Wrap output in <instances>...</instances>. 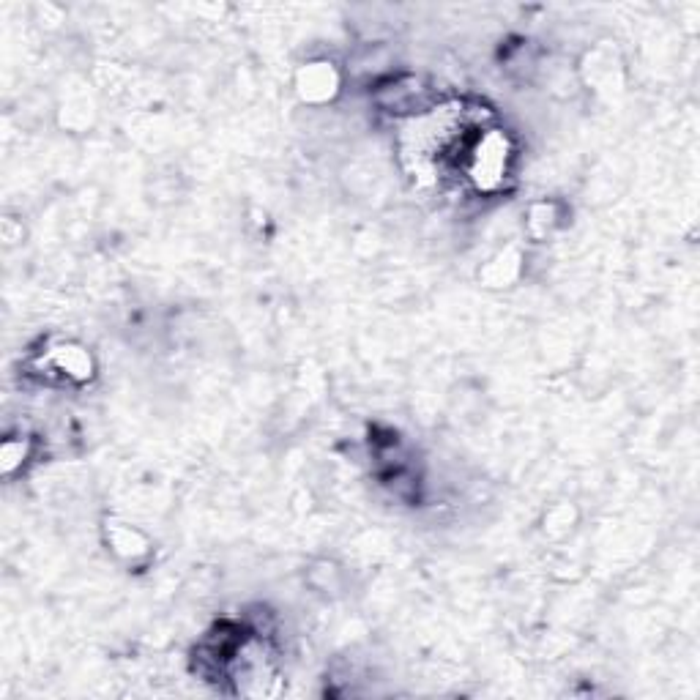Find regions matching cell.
<instances>
[{"instance_id": "obj_1", "label": "cell", "mask_w": 700, "mask_h": 700, "mask_svg": "<svg viewBox=\"0 0 700 700\" xmlns=\"http://www.w3.org/2000/svg\"><path fill=\"white\" fill-rule=\"evenodd\" d=\"M509 162V140L501 129L479 132L474 143L465 145V173L479 189H495L504 181Z\"/></svg>"}, {"instance_id": "obj_2", "label": "cell", "mask_w": 700, "mask_h": 700, "mask_svg": "<svg viewBox=\"0 0 700 700\" xmlns=\"http://www.w3.org/2000/svg\"><path fill=\"white\" fill-rule=\"evenodd\" d=\"M337 85L340 80L331 69V63H309L299 74V91L307 102H326L337 93Z\"/></svg>"}, {"instance_id": "obj_3", "label": "cell", "mask_w": 700, "mask_h": 700, "mask_svg": "<svg viewBox=\"0 0 700 700\" xmlns=\"http://www.w3.org/2000/svg\"><path fill=\"white\" fill-rule=\"evenodd\" d=\"M52 361L58 372H63L66 378L74 381H88L93 372V361L88 356V350L77 348V345H63V348L52 350Z\"/></svg>"}]
</instances>
